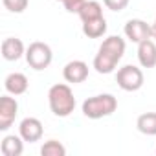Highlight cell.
Listing matches in <instances>:
<instances>
[{"label":"cell","instance_id":"obj_4","mask_svg":"<svg viewBox=\"0 0 156 156\" xmlns=\"http://www.w3.org/2000/svg\"><path fill=\"white\" fill-rule=\"evenodd\" d=\"M26 61L33 70H46L53 61V51L46 42L35 41L26 48Z\"/></svg>","mask_w":156,"mask_h":156},{"label":"cell","instance_id":"obj_1","mask_svg":"<svg viewBox=\"0 0 156 156\" xmlns=\"http://www.w3.org/2000/svg\"><path fill=\"white\" fill-rule=\"evenodd\" d=\"M123 55H125V41L121 37H118V35L107 37L101 42V46H99V50H98V53L94 57L96 72L105 73V75L112 73L116 70L118 62L123 59Z\"/></svg>","mask_w":156,"mask_h":156},{"label":"cell","instance_id":"obj_10","mask_svg":"<svg viewBox=\"0 0 156 156\" xmlns=\"http://www.w3.org/2000/svg\"><path fill=\"white\" fill-rule=\"evenodd\" d=\"M138 61L143 68L156 66V42L152 39H145L138 44Z\"/></svg>","mask_w":156,"mask_h":156},{"label":"cell","instance_id":"obj_14","mask_svg":"<svg viewBox=\"0 0 156 156\" xmlns=\"http://www.w3.org/2000/svg\"><path fill=\"white\" fill-rule=\"evenodd\" d=\"M83 33L88 39H99V37H103L107 33V20H105V17L83 22Z\"/></svg>","mask_w":156,"mask_h":156},{"label":"cell","instance_id":"obj_19","mask_svg":"<svg viewBox=\"0 0 156 156\" xmlns=\"http://www.w3.org/2000/svg\"><path fill=\"white\" fill-rule=\"evenodd\" d=\"M87 0H62V6L68 13H79Z\"/></svg>","mask_w":156,"mask_h":156},{"label":"cell","instance_id":"obj_8","mask_svg":"<svg viewBox=\"0 0 156 156\" xmlns=\"http://www.w3.org/2000/svg\"><path fill=\"white\" fill-rule=\"evenodd\" d=\"M62 77H64L66 83H73V85L83 83V81H87V77H88V64L85 61H79V59L70 61L62 68Z\"/></svg>","mask_w":156,"mask_h":156},{"label":"cell","instance_id":"obj_3","mask_svg":"<svg viewBox=\"0 0 156 156\" xmlns=\"http://www.w3.org/2000/svg\"><path fill=\"white\" fill-rule=\"evenodd\" d=\"M83 114L88 119H101L116 112L118 99L112 94H98L83 101Z\"/></svg>","mask_w":156,"mask_h":156},{"label":"cell","instance_id":"obj_21","mask_svg":"<svg viewBox=\"0 0 156 156\" xmlns=\"http://www.w3.org/2000/svg\"><path fill=\"white\" fill-rule=\"evenodd\" d=\"M151 26H152V39H156V19H154V24Z\"/></svg>","mask_w":156,"mask_h":156},{"label":"cell","instance_id":"obj_2","mask_svg":"<svg viewBox=\"0 0 156 156\" xmlns=\"http://www.w3.org/2000/svg\"><path fill=\"white\" fill-rule=\"evenodd\" d=\"M48 105L57 118H68L75 108V98L72 88L64 83L53 85L48 90Z\"/></svg>","mask_w":156,"mask_h":156},{"label":"cell","instance_id":"obj_12","mask_svg":"<svg viewBox=\"0 0 156 156\" xmlns=\"http://www.w3.org/2000/svg\"><path fill=\"white\" fill-rule=\"evenodd\" d=\"M22 55H26V48L20 39L8 37L2 41V57L6 61H19Z\"/></svg>","mask_w":156,"mask_h":156},{"label":"cell","instance_id":"obj_7","mask_svg":"<svg viewBox=\"0 0 156 156\" xmlns=\"http://www.w3.org/2000/svg\"><path fill=\"white\" fill-rule=\"evenodd\" d=\"M19 114V103L15 98L2 96L0 98V130H8Z\"/></svg>","mask_w":156,"mask_h":156},{"label":"cell","instance_id":"obj_16","mask_svg":"<svg viewBox=\"0 0 156 156\" xmlns=\"http://www.w3.org/2000/svg\"><path fill=\"white\" fill-rule=\"evenodd\" d=\"M77 15H79V19H81L83 22L99 19V17H103V6H101L99 2H96V0H87L85 6L81 8V11L77 13Z\"/></svg>","mask_w":156,"mask_h":156},{"label":"cell","instance_id":"obj_6","mask_svg":"<svg viewBox=\"0 0 156 156\" xmlns=\"http://www.w3.org/2000/svg\"><path fill=\"white\" fill-rule=\"evenodd\" d=\"M123 33L129 41L140 44L145 39H152V26L147 24L141 19H130V20H127V24L123 28Z\"/></svg>","mask_w":156,"mask_h":156},{"label":"cell","instance_id":"obj_9","mask_svg":"<svg viewBox=\"0 0 156 156\" xmlns=\"http://www.w3.org/2000/svg\"><path fill=\"white\" fill-rule=\"evenodd\" d=\"M19 134L28 143L39 141L42 138V134H44V129H42L41 119H37V118H24L20 121V125H19Z\"/></svg>","mask_w":156,"mask_h":156},{"label":"cell","instance_id":"obj_22","mask_svg":"<svg viewBox=\"0 0 156 156\" xmlns=\"http://www.w3.org/2000/svg\"><path fill=\"white\" fill-rule=\"evenodd\" d=\"M59 2H62V0H59Z\"/></svg>","mask_w":156,"mask_h":156},{"label":"cell","instance_id":"obj_15","mask_svg":"<svg viewBox=\"0 0 156 156\" xmlns=\"http://www.w3.org/2000/svg\"><path fill=\"white\" fill-rule=\"evenodd\" d=\"M136 127L145 136H156V112H145L138 116Z\"/></svg>","mask_w":156,"mask_h":156},{"label":"cell","instance_id":"obj_20","mask_svg":"<svg viewBox=\"0 0 156 156\" xmlns=\"http://www.w3.org/2000/svg\"><path fill=\"white\" fill-rule=\"evenodd\" d=\"M130 0H103V4L110 9V11H123L129 6Z\"/></svg>","mask_w":156,"mask_h":156},{"label":"cell","instance_id":"obj_13","mask_svg":"<svg viewBox=\"0 0 156 156\" xmlns=\"http://www.w3.org/2000/svg\"><path fill=\"white\" fill-rule=\"evenodd\" d=\"M0 152H2L4 156H20L24 152V140L22 136H6L2 140V143H0Z\"/></svg>","mask_w":156,"mask_h":156},{"label":"cell","instance_id":"obj_17","mask_svg":"<svg viewBox=\"0 0 156 156\" xmlns=\"http://www.w3.org/2000/svg\"><path fill=\"white\" fill-rule=\"evenodd\" d=\"M41 154L42 156H64L66 154V147L61 141H57V140H48L41 147Z\"/></svg>","mask_w":156,"mask_h":156},{"label":"cell","instance_id":"obj_18","mask_svg":"<svg viewBox=\"0 0 156 156\" xmlns=\"http://www.w3.org/2000/svg\"><path fill=\"white\" fill-rule=\"evenodd\" d=\"M2 4H4V8H6L8 11H11V13H22V11L28 8L30 0H2Z\"/></svg>","mask_w":156,"mask_h":156},{"label":"cell","instance_id":"obj_11","mask_svg":"<svg viewBox=\"0 0 156 156\" xmlns=\"http://www.w3.org/2000/svg\"><path fill=\"white\" fill-rule=\"evenodd\" d=\"M4 87H6L8 94H11V96H22V94L28 92L30 83H28V77H26L24 73L13 72V73H9V75L6 77Z\"/></svg>","mask_w":156,"mask_h":156},{"label":"cell","instance_id":"obj_5","mask_svg":"<svg viewBox=\"0 0 156 156\" xmlns=\"http://www.w3.org/2000/svg\"><path fill=\"white\" fill-rule=\"evenodd\" d=\"M116 81H118V87L125 92H136L143 87V72L134 66V64H125L118 70L116 73Z\"/></svg>","mask_w":156,"mask_h":156}]
</instances>
